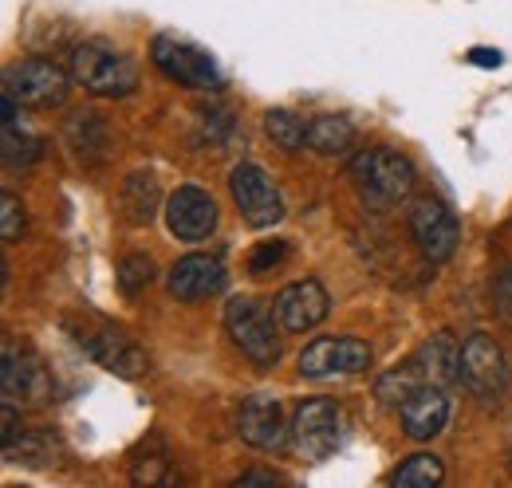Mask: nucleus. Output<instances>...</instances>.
<instances>
[{"label":"nucleus","instance_id":"1a4fd4ad","mask_svg":"<svg viewBox=\"0 0 512 488\" xmlns=\"http://www.w3.org/2000/svg\"><path fill=\"white\" fill-rule=\"evenodd\" d=\"M150 60H154V67H158L166 79H174V83H182V87H190V91H221V87H225V79H221L217 63L209 60V52H201L190 40L154 36Z\"/></svg>","mask_w":512,"mask_h":488},{"label":"nucleus","instance_id":"f8f14e48","mask_svg":"<svg viewBox=\"0 0 512 488\" xmlns=\"http://www.w3.org/2000/svg\"><path fill=\"white\" fill-rule=\"evenodd\" d=\"M237 433L245 445H253L260 453H284L292 441V426L284 422V406L276 394H249L237 410Z\"/></svg>","mask_w":512,"mask_h":488},{"label":"nucleus","instance_id":"393cba45","mask_svg":"<svg viewBox=\"0 0 512 488\" xmlns=\"http://www.w3.org/2000/svg\"><path fill=\"white\" fill-rule=\"evenodd\" d=\"M442 481H446V465L434 453H414L390 473V485L398 488H438Z\"/></svg>","mask_w":512,"mask_h":488},{"label":"nucleus","instance_id":"c85d7f7f","mask_svg":"<svg viewBox=\"0 0 512 488\" xmlns=\"http://www.w3.org/2000/svg\"><path fill=\"white\" fill-rule=\"evenodd\" d=\"M288 256V244L284 241H264L253 248V256H249V272L253 276H264V272H272L280 260Z\"/></svg>","mask_w":512,"mask_h":488},{"label":"nucleus","instance_id":"7c9ffc66","mask_svg":"<svg viewBox=\"0 0 512 488\" xmlns=\"http://www.w3.org/2000/svg\"><path fill=\"white\" fill-rule=\"evenodd\" d=\"M201 130H205V138H209L213 146H221V142L233 134V119H229L225 111H201Z\"/></svg>","mask_w":512,"mask_h":488},{"label":"nucleus","instance_id":"2eb2a0df","mask_svg":"<svg viewBox=\"0 0 512 488\" xmlns=\"http://www.w3.org/2000/svg\"><path fill=\"white\" fill-rule=\"evenodd\" d=\"M327 311H331V296H327V288H323L320 280H312V276L308 280H292L272 300L276 323L284 331H292V335H304V331L320 327L323 319H327Z\"/></svg>","mask_w":512,"mask_h":488},{"label":"nucleus","instance_id":"6ab92c4d","mask_svg":"<svg viewBox=\"0 0 512 488\" xmlns=\"http://www.w3.org/2000/svg\"><path fill=\"white\" fill-rule=\"evenodd\" d=\"M457 363H461V347H457V339H453L449 331L430 335V339L414 351V359H410V366L418 370V378H422L426 386H449V382H461Z\"/></svg>","mask_w":512,"mask_h":488},{"label":"nucleus","instance_id":"423d86ee","mask_svg":"<svg viewBox=\"0 0 512 488\" xmlns=\"http://www.w3.org/2000/svg\"><path fill=\"white\" fill-rule=\"evenodd\" d=\"M457 374L465 382V390L481 402H497L505 398L512 386V366L501 351L497 339L489 335H469L461 343V363H457Z\"/></svg>","mask_w":512,"mask_h":488},{"label":"nucleus","instance_id":"9d476101","mask_svg":"<svg viewBox=\"0 0 512 488\" xmlns=\"http://www.w3.org/2000/svg\"><path fill=\"white\" fill-rule=\"evenodd\" d=\"M375 359V351H371V343H363V339H351V335H323V339H312L304 351H300V374L304 378H351V374H363L367 366Z\"/></svg>","mask_w":512,"mask_h":488},{"label":"nucleus","instance_id":"0eeeda50","mask_svg":"<svg viewBox=\"0 0 512 488\" xmlns=\"http://www.w3.org/2000/svg\"><path fill=\"white\" fill-rule=\"evenodd\" d=\"M71 71H64L52 60H20L4 71V95L16 99V107L28 111H44V107H60L71 87Z\"/></svg>","mask_w":512,"mask_h":488},{"label":"nucleus","instance_id":"2f4dec72","mask_svg":"<svg viewBox=\"0 0 512 488\" xmlns=\"http://www.w3.org/2000/svg\"><path fill=\"white\" fill-rule=\"evenodd\" d=\"M237 488H249V485H288L280 473H264V469H253V473H241L237 481H233Z\"/></svg>","mask_w":512,"mask_h":488},{"label":"nucleus","instance_id":"cd10ccee","mask_svg":"<svg viewBox=\"0 0 512 488\" xmlns=\"http://www.w3.org/2000/svg\"><path fill=\"white\" fill-rule=\"evenodd\" d=\"M24 225H28V217H24L20 197L16 193H4L0 197V237H4V244L20 241L24 237Z\"/></svg>","mask_w":512,"mask_h":488},{"label":"nucleus","instance_id":"b1692460","mask_svg":"<svg viewBox=\"0 0 512 488\" xmlns=\"http://www.w3.org/2000/svg\"><path fill=\"white\" fill-rule=\"evenodd\" d=\"M264 134H268L272 146L284 150V154L308 150V122L300 119V115H292V111H284V107H276V111L264 115Z\"/></svg>","mask_w":512,"mask_h":488},{"label":"nucleus","instance_id":"f3484780","mask_svg":"<svg viewBox=\"0 0 512 488\" xmlns=\"http://www.w3.org/2000/svg\"><path fill=\"white\" fill-rule=\"evenodd\" d=\"M64 146L79 166L99 170V166H107V158H111V150H115V138H111V126H107L103 115H95V111H75V115L64 119Z\"/></svg>","mask_w":512,"mask_h":488},{"label":"nucleus","instance_id":"4468645a","mask_svg":"<svg viewBox=\"0 0 512 488\" xmlns=\"http://www.w3.org/2000/svg\"><path fill=\"white\" fill-rule=\"evenodd\" d=\"M0 390L4 402L28 410V406H44L52 398V374L32 351H16L4 347V366H0Z\"/></svg>","mask_w":512,"mask_h":488},{"label":"nucleus","instance_id":"c756f323","mask_svg":"<svg viewBox=\"0 0 512 488\" xmlns=\"http://www.w3.org/2000/svg\"><path fill=\"white\" fill-rule=\"evenodd\" d=\"M493 307H497V315L512 327V268L497 272V280H493Z\"/></svg>","mask_w":512,"mask_h":488},{"label":"nucleus","instance_id":"9b49d317","mask_svg":"<svg viewBox=\"0 0 512 488\" xmlns=\"http://www.w3.org/2000/svg\"><path fill=\"white\" fill-rule=\"evenodd\" d=\"M410 237L422 248V256L430 264H446L461 244V221L453 217L446 201L438 197H418L410 205Z\"/></svg>","mask_w":512,"mask_h":488},{"label":"nucleus","instance_id":"ddd939ff","mask_svg":"<svg viewBox=\"0 0 512 488\" xmlns=\"http://www.w3.org/2000/svg\"><path fill=\"white\" fill-rule=\"evenodd\" d=\"M166 229L186 244L205 241L213 229H217V201L213 193H205L201 185H178L170 197H166Z\"/></svg>","mask_w":512,"mask_h":488},{"label":"nucleus","instance_id":"f257e3e1","mask_svg":"<svg viewBox=\"0 0 512 488\" xmlns=\"http://www.w3.org/2000/svg\"><path fill=\"white\" fill-rule=\"evenodd\" d=\"M71 79L95 99H127L138 87V67L115 44L83 40L71 52Z\"/></svg>","mask_w":512,"mask_h":488},{"label":"nucleus","instance_id":"4be33fe9","mask_svg":"<svg viewBox=\"0 0 512 488\" xmlns=\"http://www.w3.org/2000/svg\"><path fill=\"white\" fill-rule=\"evenodd\" d=\"M355 142L359 134L343 115H316L308 122V150H316L320 158H347Z\"/></svg>","mask_w":512,"mask_h":488},{"label":"nucleus","instance_id":"dca6fc26","mask_svg":"<svg viewBox=\"0 0 512 488\" xmlns=\"http://www.w3.org/2000/svg\"><path fill=\"white\" fill-rule=\"evenodd\" d=\"M166 288L182 304H201L209 296H221L225 292V264L209 252H190V256L174 260V268L166 272Z\"/></svg>","mask_w":512,"mask_h":488},{"label":"nucleus","instance_id":"473e14b6","mask_svg":"<svg viewBox=\"0 0 512 488\" xmlns=\"http://www.w3.org/2000/svg\"><path fill=\"white\" fill-rule=\"evenodd\" d=\"M469 60L477 63V67H501L505 56H501L497 48H473V52H469Z\"/></svg>","mask_w":512,"mask_h":488},{"label":"nucleus","instance_id":"20e7f679","mask_svg":"<svg viewBox=\"0 0 512 488\" xmlns=\"http://www.w3.org/2000/svg\"><path fill=\"white\" fill-rule=\"evenodd\" d=\"M351 178L359 185L363 197H371L375 205H394L406 201L414 189V162L390 146H371L363 154L351 158Z\"/></svg>","mask_w":512,"mask_h":488},{"label":"nucleus","instance_id":"7ed1b4c3","mask_svg":"<svg viewBox=\"0 0 512 488\" xmlns=\"http://www.w3.org/2000/svg\"><path fill=\"white\" fill-rule=\"evenodd\" d=\"M276 315H268L260 304L237 296L225 304V331L233 339V347L256 366V370H272L284 355V343H280V323H272Z\"/></svg>","mask_w":512,"mask_h":488},{"label":"nucleus","instance_id":"aec40b11","mask_svg":"<svg viewBox=\"0 0 512 488\" xmlns=\"http://www.w3.org/2000/svg\"><path fill=\"white\" fill-rule=\"evenodd\" d=\"M60 457H64V441H60L56 429H20V433L4 445V461L32 465V469L56 465Z\"/></svg>","mask_w":512,"mask_h":488},{"label":"nucleus","instance_id":"6e6552de","mask_svg":"<svg viewBox=\"0 0 512 488\" xmlns=\"http://www.w3.org/2000/svg\"><path fill=\"white\" fill-rule=\"evenodd\" d=\"M229 193H233V205L241 213V221L249 229H272L284 221V193L276 189V182L256 166V162H241L233 166L229 174Z\"/></svg>","mask_w":512,"mask_h":488},{"label":"nucleus","instance_id":"5701e85b","mask_svg":"<svg viewBox=\"0 0 512 488\" xmlns=\"http://www.w3.org/2000/svg\"><path fill=\"white\" fill-rule=\"evenodd\" d=\"M166 473H170L166 441H162L158 433H150V437L142 441V449H138V453H130V485L154 488V485H162V481H166Z\"/></svg>","mask_w":512,"mask_h":488},{"label":"nucleus","instance_id":"a878e982","mask_svg":"<svg viewBox=\"0 0 512 488\" xmlns=\"http://www.w3.org/2000/svg\"><path fill=\"white\" fill-rule=\"evenodd\" d=\"M0 158H4L8 170H28L32 162L44 158V138L20 130L16 119H8L4 122V146H0Z\"/></svg>","mask_w":512,"mask_h":488},{"label":"nucleus","instance_id":"39448f33","mask_svg":"<svg viewBox=\"0 0 512 488\" xmlns=\"http://www.w3.org/2000/svg\"><path fill=\"white\" fill-rule=\"evenodd\" d=\"M347 437V418H343V406L331 402V398H304L292 414V445L304 461L320 465L327 461Z\"/></svg>","mask_w":512,"mask_h":488},{"label":"nucleus","instance_id":"a211bd4d","mask_svg":"<svg viewBox=\"0 0 512 488\" xmlns=\"http://www.w3.org/2000/svg\"><path fill=\"white\" fill-rule=\"evenodd\" d=\"M449 414L453 406L446 398V386H422L398 406V418L410 441H434L449 426Z\"/></svg>","mask_w":512,"mask_h":488},{"label":"nucleus","instance_id":"bb28decb","mask_svg":"<svg viewBox=\"0 0 512 488\" xmlns=\"http://www.w3.org/2000/svg\"><path fill=\"white\" fill-rule=\"evenodd\" d=\"M150 280H154V260L146 256V252H130L119 260V268H115V284H119V292L123 296H142L146 288H150Z\"/></svg>","mask_w":512,"mask_h":488},{"label":"nucleus","instance_id":"f03ea898","mask_svg":"<svg viewBox=\"0 0 512 488\" xmlns=\"http://www.w3.org/2000/svg\"><path fill=\"white\" fill-rule=\"evenodd\" d=\"M67 331H71V339L83 347V355H87L91 363L111 370L115 378H142V374L150 370V355L130 339L127 331H119L115 323H107V319H99V315H91V319H83V323L67 319Z\"/></svg>","mask_w":512,"mask_h":488},{"label":"nucleus","instance_id":"412c9836","mask_svg":"<svg viewBox=\"0 0 512 488\" xmlns=\"http://www.w3.org/2000/svg\"><path fill=\"white\" fill-rule=\"evenodd\" d=\"M119 209H123V217H127L130 225H150L158 217V209H166L158 178L150 170H134L123 182V189H119Z\"/></svg>","mask_w":512,"mask_h":488}]
</instances>
